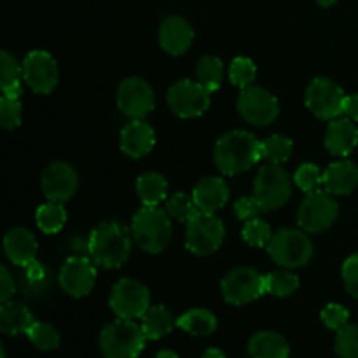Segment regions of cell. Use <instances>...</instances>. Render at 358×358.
I'll list each match as a JSON object with an SVG mask.
<instances>
[{
    "label": "cell",
    "mask_w": 358,
    "mask_h": 358,
    "mask_svg": "<svg viewBox=\"0 0 358 358\" xmlns=\"http://www.w3.org/2000/svg\"><path fill=\"white\" fill-rule=\"evenodd\" d=\"M96 282V269L87 257H70L59 271V287L72 297H84L93 290Z\"/></svg>",
    "instance_id": "cell-17"
},
{
    "label": "cell",
    "mask_w": 358,
    "mask_h": 358,
    "mask_svg": "<svg viewBox=\"0 0 358 358\" xmlns=\"http://www.w3.org/2000/svg\"><path fill=\"white\" fill-rule=\"evenodd\" d=\"M294 150L292 140L282 135H271L261 142V156L271 164H282L290 159Z\"/></svg>",
    "instance_id": "cell-32"
},
{
    "label": "cell",
    "mask_w": 358,
    "mask_h": 358,
    "mask_svg": "<svg viewBox=\"0 0 358 358\" xmlns=\"http://www.w3.org/2000/svg\"><path fill=\"white\" fill-rule=\"evenodd\" d=\"M87 252L94 264L101 268H121L131 254V240H129L128 229L114 220L100 224L90 234Z\"/></svg>",
    "instance_id": "cell-2"
},
{
    "label": "cell",
    "mask_w": 358,
    "mask_h": 358,
    "mask_svg": "<svg viewBox=\"0 0 358 358\" xmlns=\"http://www.w3.org/2000/svg\"><path fill=\"white\" fill-rule=\"evenodd\" d=\"M334 350L339 358H358V324H348L338 331Z\"/></svg>",
    "instance_id": "cell-37"
},
{
    "label": "cell",
    "mask_w": 358,
    "mask_h": 358,
    "mask_svg": "<svg viewBox=\"0 0 358 358\" xmlns=\"http://www.w3.org/2000/svg\"><path fill=\"white\" fill-rule=\"evenodd\" d=\"M241 236H243V240L247 241L250 247L262 248V247H268L269 241H271L273 238V233H271V227H269L268 224L262 222L261 219L255 217V219L247 220V222H245L243 231H241Z\"/></svg>",
    "instance_id": "cell-38"
},
{
    "label": "cell",
    "mask_w": 358,
    "mask_h": 358,
    "mask_svg": "<svg viewBox=\"0 0 358 358\" xmlns=\"http://www.w3.org/2000/svg\"><path fill=\"white\" fill-rule=\"evenodd\" d=\"M131 233L136 245L149 254H159L171 240V222L166 210L143 205L135 213Z\"/></svg>",
    "instance_id": "cell-4"
},
{
    "label": "cell",
    "mask_w": 358,
    "mask_h": 358,
    "mask_svg": "<svg viewBox=\"0 0 358 358\" xmlns=\"http://www.w3.org/2000/svg\"><path fill=\"white\" fill-rule=\"evenodd\" d=\"M238 112L247 122L254 126H268L280 115L278 100L262 87L250 86L241 90L238 98Z\"/></svg>",
    "instance_id": "cell-13"
},
{
    "label": "cell",
    "mask_w": 358,
    "mask_h": 358,
    "mask_svg": "<svg viewBox=\"0 0 358 358\" xmlns=\"http://www.w3.org/2000/svg\"><path fill=\"white\" fill-rule=\"evenodd\" d=\"M168 182L157 171H147L140 175L136 180V192H138L140 201L145 206H157L161 201L166 199Z\"/></svg>",
    "instance_id": "cell-28"
},
{
    "label": "cell",
    "mask_w": 358,
    "mask_h": 358,
    "mask_svg": "<svg viewBox=\"0 0 358 358\" xmlns=\"http://www.w3.org/2000/svg\"><path fill=\"white\" fill-rule=\"evenodd\" d=\"M294 182H296L301 191L310 194V192L318 191V187L324 184V173L315 164L304 163L297 168L296 175H294Z\"/></svg>",
    "instance_id": "cell-39"
},
{
    "label": "cell",
    "mask_w": 358,
    "mask_h": 358,
    "mask_svg": "<svg viewBox=\"0 0 358 358\" xmlns=\"http://www.w3.org/2000/svg\"><path fill=\"white\" fill-rule=\"evenodd\" d=\"M358 145V128L350 117L332 119L325 131V147L331 154L346 157Z\"/></svg>",
    "instance_id": "cell-21"
},
{
    "label": "cell",
    "mask_w": 358,
    "mask_h": 358,
    "mask_svg": "<svg viewBox=\"0 0 358 358\" xmlns=\"http://www.w3.org/2000/svg\"><path fill=\"white\" fill-rule=\"evenodd\" d=\"M345 114L352 121H358V93L350 94L345 100Z\"/></svg>",
    "instance_id": "cell-46"
},
{
    "label": "cell",
    "mask_w": 358,
    "mask_h": 358,
    "mask_svg": "<svg viewBox=\"0 0 358 358\" xmlns=\"http://www.w3.org/2000/svg\"><path fill=\"white\" fill-rule=\"evenodd\" d=\"M224 299L234 306L257 301L266 294V276L252 268H236L222 280Z\"/></svg>",
    "instance_id": "cell-12"
},
{
    "label": "cell",
    "mask_w": 358,
    "mask_h": 358,
    "mask_svg": "<svg viewBox=\"0 0 358 358\" xmlns=\"http://www.w3.org/2000/svg\"><path fill=\"white\" fill-rule=\"evenodd\" d=\"M23 80L35 93H52L58 84V63L48 51H30L23 59Z\"/></svg>",
    "instance_id": "cell-14"
},
{
    "label": "cell",
    "mask_w": 358,
    "mask_h": 358,
    "mask_svg": "<svg viewBox=\"0 0 358 358\" xmlns=\"http://www.w3.org/2000/svg\"><path fill=\"white\" fill-rule=\"evenodd\" d=\"M261 156V142L250 131L234 129L220 136L213 149V161L224 175H240L250 170Z\"/></svg>",
    "instance_id": "cell-1"
},
{
    "label": "cell",
    "mask_w": 358,
    "mask_h": 358,
    "mask_svg": "<svg viewBox=\"0 0 358 358\" xmlns=\"http://www.w3.org/2000/svg\"><path fill=\"white\" fill-rule=\"evenodd\" d=\"M199 358H227V357H226V353L222 352V350L208 348V350H205V353H203V355Z\"/></svg>",
    "instance_id": "cell-47"
},
{
    "label": "cell",
    "mask_w": 358,
    "mask_h": 358,
    "mask_svg": "<svg viewBox=\"0 0 358 358\" xmlns=\"http://www.w3.org/2000/svg\"><path fill=\"white\" fill-rule=\"evenodd\" d=\"M168 105L182 119L199 117L210 108V91L196 80L184 79L168 90Z\"/></svg>",
    "instance_id": "cell-10"
},
{
    "label": "cell",
    "mask_w": 358,
    "mask_h": 358,
    "mask_svg": "<svg viewBox=\"0 0 358 358\" xmlns=\"http://www.w3.org/2000/svg\"><path fill=\"white\" fill-rule=\"evenodd\" d=\"M147 341L142 325L135 324V320L117 318L101 329L98 345L103 358H136Z\"/></svg>",
    "instance_id": "cell-3"
},
{
    "label": "cell",
    "mask_w": 358,
    "mask_h": 358,
    "mask_svg": "<svg viewBox=\"0 0 358 358\" xmlns=\"http://www.w3.org/2000/svg\"><path fill=\"white\" fill-rule=\"evenodd\" d=\"M299 289V278L289 271H273L266 276V292L275 297H289Z\"/></svg>",
    "instance_id": "cell-34"
},
{
    "label": "cell",
    "mask_w": 358,
    "mask_h": 358,
    "mask_svg": "<svg viewBox=\"0 0 358 358\" xmlns=\"http://www.w3.org/2000/svg\"><path fill=\"white\" fill-rule=\"evenodd\" d=\"M317 2H318V6H322V7H331V6H334L338 0H317Z\"/></svg>",
    "instance_id": "cell-49"
},
{
    "label": "cell",
    "mask_w": 358,
    "mask_h": 358,
    "mask_svg": "<svg viewBox=\"0 0 358 358\" xmlns=\"http://www.w3.org/2000/svg\"><path fill=\"white\" fill-rule=\"evenodd\" d=\"M0 353H2V358H6V348H3V345L0 346Z\"/></svg>",
    "instance_id": "cell-50"
},
{
    "label": "cell",
    "mask_w": 358,
    "mask_h": 358,
    "mask_svg": "<svg viewBox=\"0 0 358 358\" xmlns=\"http://www.w3.org/2000/svg\"><path fill=\"white\" fill-rule=\"evenodd\" d=\"M292 194L289 173L280 164H266L259 170L254 184V196L264 212H273L287 205Z\"/></svg>",
    "instance_id": "cell-7"
},
{
    "label": "cell",
    "mask_w": 358,
    "mask_h": 358,
    "mask_svg": "<svg viewBox=\"0 0 358 358\" xmlns=\"http://www.w3.org/2000/svg\"><path fill=\"white\" fill-rule=\"evenodd\" d=\"M37 227L45 234H56L63 229L66 222V210L63 203L48 201L41 205L35 212Z\"/></svg>",
    "instance_id": "cell-30"
},
{
    "label": "cell",
    "mask_w": 358,
    "mask_h": 358,
    "mask_svg": "<svg viewBox=\"0 0 358 358\" xmlns=\"http://www.w3.org/2000/svg\"><path fill=\"white\" fill-rule=\"evenodd\" d=\"M156 358H178V355L175 352H171V350H161Z\"/></svg>",
    "instance_id": "cell-48"
},
{
    "label": "cell",
    "mask_w": 358,
    "mask_h": 358,
    "mask_svg": "<svg viewBox=\"0 0 358 358\" xmlns=\"http://www.w3.org/2000/svg\"><path fill=\"white\" fill-rule=\"evenodd\" d=\"M306 107L318 119L332 121L345 114L346 94L336 83L327 77H317L306 87Z\"/></svg>",
    "instance_id": "cell-9"
},
{
    "label": "cell",
    "mask_w": 358,
    "mask_h": 358,
    "mask_svg": "<svg viewBox=\"0 0 358 358\" xmlns=\"http://www.w3.org/2000/svg\"><path fill=\"white\" fill-rule=\"evenodd\" d=\"M14 296V280L6 266L0 268V303H7Z\"/></svg>",
    "instance_id": "cell-45"
},
{
    "label": "cell",
    "mask_w": 358,
    "mask_h": 358,
    "mask_svg": "<svg viewBox=\"0 0 358 358\" xmlns=\"http://www.w3.org/2000/svg\"><path fill=\"white\" fill-rule=\"evenodd\" d=\"M150 308V294L145 285L131 278L119 280L110 294V310L117 318L136 320Z\"/></svg>",
    "instance_id": "cell-11"
},
{
    "label": "cell",
    "mask_w": 358,
    "mask_h": 358,
    "mask_svg": "<svg viewBox=\"0 0 358 358\" xmlns=\"http://www.w3.org/2000/svg\"><path fill=\"white\" fill-rule=\"evenodd\" d=\"M21 79H23V65L9 51H2V66H0V86L6 96L20 98Z\"/></svg>",
    "instance_id": "cell-29"
},
{
    "label": "cell",
    "mask_w": 358,
    "mask_h": 358,
    "mask_svg": "<svg viewBox=\"0 0 358 358\" xmlns=\"http://www.w3.org/2000/svg\"><path fill=\"white\" fill-rule=\"evenodd\" d=\"M222 76L224 65L220 62V58H217V56H203L198 62V66H196L198 83L203 84L210 93L219 90L220 84H222Z\"/></svg>",
    "instance_id": "cell-31"
},
{
    "label": "cell",
    "mask_w": 358,
    "mask_h": 358,
    "mask_svg": "<svg viewBox=\"0 0 358 358\" xmlns=\"http://www.w3.org/2000/svg\"><path fill=\"white\" fill-rule=\"evenodd\" d=\"M261 212H264L261 206V203L257 201L255 196H247V198L238 199L236 205H234V213H236L238 219L241 220H252L259 215Z\"/></svg>",
    "instance_id": "cell-43"
},
{
    "label": "cell",
    "mask_w": 358,
    "mask_h": 358,
    "mask_svg": "<svg viewBox=\"0 0 358 358\" xmlns=\"http://www.w3.org/2000/svg\"><path fill=\"white\" fill-rule=\"evenodd\" d=\"M192 199H194L199 212L215 213L229 199V187L224 182V178L206 177L194 187Z\"/></svg>",
    "instance_id": "cell-22"
},
{
    "label": "cell",
    "mask_w": 358,
    "mask_h": 358,
    "mask_svg": "<svg viewBox=\"0 0 358 358\" xmlns=\"http://www.w3.org/2000/svg\"><path fill=\"white\" fill-rule=\"evenodd\" d=\"M226 229L224 224L215 213L199 212L187 222L185 229V247L191 254L206 257L220 248Z\"/></svg>",
    "instance_id": "cell-6"
},
{
    "label": "cell",
    "mask_w": 358,
    "mask_h": 358,
    "mask_svg": "<svg viewBox=\"0 0 358 358\" xmlns=\"http://www.w3.org/2000/svg\"><path fill=\"white\" fill-rule=\"evenodd\" d=\"M255 77H257V66L250 58L240 56V58L233 59L229 66V79L234 86H238L240 90H247V87L254 86Z\"/></svg>",
    "instance_id": "cell-36"
},
{
    "label": "cell",
    "mask_w": 358,
    "mask_h": 358,
    "mask_svg": "<svg viewBox=\"0 0 358 358\" xmlns=\"http://www.w3.org/2000/svg\"><path fill=\"white\" fill-rule=\"evenodd\" d=\"M24 269H27V273H24V282L28 283L30 289H35V287H41V285L45 287V283H48L49 280V275H48V269H45L44 266L38 264L37 261H34Z\"/></svg>",
    "instance_id": "cell-44"
},
{
    "label": "cell",
    "mask_w": 358,
    "mask_h": 358,
    "mask_svg": "<svg viewBox=\"0 0 358 358\" xmlns=\"http://www.w3.org/2000/svg\"><path fill=\"white\" fill-rule=\"evenodd\" d=\"M194 38L191 24L180 16H168L161 23L159 44L166 52L173 56H180L189 51Z\"/></svg>",
    "instance_id": "cell-19"
},
{
    "label": "cell",
    "mask_w": 358,
    "mask_h": 358,
    "mask_svg": "<svg viewBox=\"0 0 358 358\" xmlns=\"http://www.w3.org/2000/svg\"><path fill=\"white\" fill-rule=\"evenodd\" d=\"M343 282L350 296L358 299V254L346 259L343 264Z\"/></svg>",
    "instance_id": "cell-42"
},
{
    "label": "cell",
    "mask_w": 358,
    "mask_h": 358,
    "mask_svg": "<svg viewBox=\"0 0 358 358\" xmlns=\"http://www.w3.org/2000/svg\"><path fill=\"white\" fill-rule=\"evenodd\" d=\"M3 250L7 259L20 268H27L37 255V240L24 227H14L3 238Z\"/></svg>",
    "instance_id": "cell-20"
},
{
    "label": "cell",
    "mask_w": 358,
    "mask_h": 358,
    "mask_svg": "<svg viewBox=\"0 0 358 358\" xmlns=\"http://www.w3.org/2000/svg\"><path fill=\"white\" fill-rule=\"evenodd\" d=\"M166 212L171 219L178 220V222H185L187 224L189 220L192 219L194 215H198L199 210L196 206L194 199L191 196L184 194V192H175L173 196L166 199Z\"/></svg>",
    "instance_id": "cell-35"
},
{
    "label": "cell",
    "mask_w": 358,
    "mask_h": 358,
    "mask_svg": "<svg viewBox=\"0 0 358 358\" xmlns=\"http://www.w3.org/2000/svg\"><path fill=\"white\" fill-rule=\"evenodd\" d=\"M266 248L276 264L289 269L303 268L313 257V243L306 231L280 229Z\"/></svg>",
    "instance_id": "cell-5"
},
{
    "label": "cell",
    "mask_w": 358,
    "mask_h": 358,
    "mask_svg": "<svg viewBox=\"0 0 358 358\" xmlns=\"http://www.w3.org/2000/svg\"><path fill=\"white\" fill-rule=\"evenodd\" d=\"M34 324V315L24 304L7 301L0 306V331L6 336L27 334Z\"/></svg>",
    "instance_id": "cell-25"
},
{
    "label": "cell",
    "mask_w": 358,
    "mask_h": 358,
    "mask_svg": "<svg viewBox=\"0 0 358 358\" xmlns=\"http://www.w3.org/2000/svg\"><path fill=\"white\" fill-rule=\"evenodd\" d=\"M41 185L48 201L66 203L77 192L79 177L69 163L55 161L42 171Z\"/></svg>",
    "instance_id": "cell-16"
},
{
    "label": "cell",
    "mask_w": 358,
    "mask_h": 358,
    "mask_svg": "<svg viewBox=\"0 0 358 358\" xmlns=\"http://www.w3.org/2000/svg\"><path fill=\"white\" fill-rule=\"evenodd\" d=\"M142 329L143 334L149 341H159L164 336L170 334L173 327H177V320L163 304H156L147 310V313L142 317Z\"/></svg>",
    "instance_id": "cell-26"
},
{
    "label": "cell",
    "mask_w": 358,
    "mask_h": 358,
    "mask_svg": "<svg viewBox=\"0 0 358 358\" xmlns=\"http://www.w3.org/2000/svg\"><path fill=\"white\" fill-rule=\"evenodd\" d=\"M21 110L20 98L6 96L0 98V124L3 129H14L21 124Z\"/></svg>",
    "instance_id": "cell-40"
},
{
    "label": "cell",
    "mask_w": 358,
    "mask_h": 358,
    "mask_svg": "<svg viewBox=\"0 0 358 358\" xmlns=\"http://www.w3.org/2000/svg\"><path fill=\"white\" fill-rule=\"evenodd\" d=\"M27 336L38 352H52V350H58L59 341H62L56 327H52L51 324H45V322H35L30 327V331L27 332Z\"/></svg>",
    "instance_id": "cell-33"
},
{
    "label": "cell",
    "mask_w": 358,
    "mask_h": 358,
    "mask_svg": "<svg viewBox=\"0 0 358 358\" xmlns=\"http://www.w3.org/2000/svg\"><path fill=\"white\" fill-rule=\"evenodd\" d=\"M154 90L142 77H128L117 87V107L131 119H143L154 110Z\"/></svg>",
    "instance_id": "cell-15"
},
{
    "label": "cell",
    "mask_w": 358,
    "mask_h": 358,
    "mask_svg": "<svg viewBox=\"0 0 358 358\" xmlns=\"http://www.w3.org/2000/svg\"><path fill=\"white\" fill-rule=\"evenodd\" d=\"M324 187L332 196L352 194L358 187V166L352 161L329 164L324 171Z\"/></svg>",
    "instance_id": "cell-23"
},
{
    "label": "cell",
    "mask_w": 358,
    "mask_h": 358,
    "mask_svg": "<svg viewBox=\"0 0 358 358\" xmlns=\"http://www.w3.org/2000/svg\"><path fill=\"white\" fill-rule=\"evenodd\" d=\"M177 327L191 336L205 338V336L213 334L217 331V318L210 310L194 308V310H189L187 313L177 318Z\"/></svg>",
    "instance_id": "cell-27"
},
{
    "label": "cell",
    "mask_w": 358,
    "mask_h": 358,
    "mask_svg": "<svg viewBox=\"0 0 358 358\" xmlns=\"http://www.w3.org/2000/svg\"><path fill=\"white\" fill-rule=\"evenodd\" d=\"M320 318H322V322L325 324V327L331 329V331L338 332V331H341L343 327H346V325H348L350 311L346 310L345 306H341V304L331 303V304H327L324 310H322Z\"/></svg>",
    "instance_id": "cell-41"
},
{
    "label": "cell",
    "mask_w": 358,
    "mask_h": 358,
    "mask_svg": "<svg viewBox=\"0 0 358 358\" xmlns=\"http://www.w3.org/2000/svg\"><path fill=\"white\" fill-rule=\"evenodd\" d=\"M248 358H289V341L275 331H261L247 345Z\"/></svg>",
    "instance_id": "cell-24"
},
{
    "label": "cell",
    "mask_w": 358,
    "mask_h": 358,
    "mask_svg": "<svg viewBox=\"0 0 358 358\" xmlns=\"http://www.w3.org/2000/svg\"><path fill=\"white\" fill-rule=\"evenodd\" d=\"M156 145V133L152 126L143 119H133L121 131V149L126 156L138 157L147 156Z\"/></svg>",
    "instance_id": "cell-18"
},
{
    "label": "cell",
    "mask_w": 358,
    "mask_h": 358,
    "mask_svg": "<svg viewBox=\"0 0 358 358\" xmlns=\"http://www.w3.org/2000/svg\"><path fill=\"white\" fill-rule=\"evenodd\" d=\"M339 213V206L331 192L313 191L304 198L297 212V222L303 231L311 234L331 229Z\"/></svg>",
    "instance_id": "cell-8"
}]
</instances>
